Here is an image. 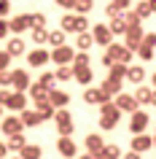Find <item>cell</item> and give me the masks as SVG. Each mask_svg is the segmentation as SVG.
Returning <instances> with one entry per match:
<instances>
[{
  "label": "cell",
  "instance_id": "cell-37",
  "mask_svg": "<svg viewBox=\"0 0 156 159\" xmlns=\"http://www.w3.org/2000/svg\"><path fill=\"white\" fill-rule=\"evenodd\" d=\"M30 30H33V41L38 43V46H43V43H46V38H49L46 27H30Z\"/></svg>",
  "mask_w": 156,
  "mask_h": 159
},
{
  "label": "cell",
  "instance_id": "cell-29",
  "mask_svg": "<svg viewBox=\"0 0 156 159\" xmlns=\"http://www.w3.org/2000/svg\"><path fill=\"white\" fill-rule=\"evenodd\" d=\"M91 43H94V41H91V33H89V30L78 33V38H75V46H78L81 51H89V49H91Z\"/></svg>",
  "mask_w": 156,
  "mask_h": 159
},
{
  "label": "cell",
  "instance_id": "cell-33",
  "mask_svg": "<svg viewBox=\"0 0 156 159\" xmlns=\"http://www.w3.org/2000/svg\"><path fill=\"white\" fill-rule=\"evenodd\" d=\"M46 43H49L51 49H54V46H62V43H65V30H51L49 38H46Z\"/></svg>",
  "mask_w": 156,
  "mask_h": 159
},
{
  "label": "cell",
  "instance_id": "cell-14",
  "mask_svg": "<svg viewBox=\"0 0 156 159\" xmlns=\"http://www.w3.org/2000/svg\"><path fill=\"white\" fill-rule=\"evenodd\" d=\"M27 30H30V19H27V14L14 16V19L8 22V33H14V35H25Z\"/></svg>",
  "mask_w": 156,
  "mask_h": 159
},
{
  "label": "cell",
  "instance_id": "cell-40",
  "mask_svg": "<svg viewBox=\"0 0 156 159\" xmlns=\"http://www.w3.org/2000/svg\"><path fill=\"white\" fill-rule=\"evenodd\" d=\"M73 67H83V65H89V54L86 51H81V54H73V62H70Z\"/></svg>",
  "mask_w": 156,
  "mask_h": 159
},
{
  "label": "cell",
  "instance_id": "cell-17",
  "mask_svg": "<svg viewBox=\"0 0 156 159\" xmlns=\"http://www.w3.org/2000/svg\"><path fill=\"white\" fill-rule=\"evenodd\" d=\"M151 146H154V138H151V135H145V132H140V135H135V138H132V151H137V154L148 151Z\"/></svg>",
  "mask_w": 156,
  "mask_h": 159
},
{
  "label": "cell",
  "instance_id": "cell-24",
  "mask_svg": "<svg viewBox=\"0 0 156 159\" xmlns=\"http://www.w3.org/2000/svg\"><path fill=\"white\" fill-rule=\"evenodd\" d=\"M19 159H41V146H35V143H25V146L19 148Z\"/></svg>",
  "mask_w": 156,
  "mask_h": 159
},
{
  "label": "cell",
  "instance_id": "cell-42",
  "mask_svg": "<svg viewBox=\"0 0 156 159\" xmlns=\"http://www.w3.org/2000/svg\"><path fill=\"white\" fill-rule=\"evenodd\" d=\"M30 19V27H46V16L43 14H27Z\"/></svg>",
  "mask_w": 156,
  "mask_h": 159
},
{
  "label": "cell",
  "instance_id": "cell-36",
  "mask_svg": "<svg viewBox=\"0 0 156 159\" xmlns=\"http://www.w3.org/2000/svg\"><path fill=\"white\" fill-rule=\"evenodd\" d=\"M91 8H94V0H75V6H73L75 14H89Z\"/></svg>",
  "mask_w": 156,
  "mask_h": 159
},
{
  "label": "cell",
  "instance_id": "cell-41",
  "mask_svg": "<svg viewBox=\"0 0 156 159\" xmlns=\"http://www.w3.org/2000/svg\"><path fill=\"white\" fill-rule=\"evenodd\" d=\"M54 73H41V78H38V84L41 86H46V89H54Z\"/></svg>",
  "mask_w": 156,
  "mask_h": 159
},
{
  "label": "cell",
  "instance_id": "cell-16",
  "mask_svg": "<svg viewBox=\"0 0 156 159\" xmlns=\"http://www.w3.org/2000/svg\"><path fill=\"white\" fill-rule=\"evenodd\" d=\"M102 100H110V97H105V94L100 92V86H86V89H83V102H89V105H100Z\"/></svg>",
  "mask_w": 156,
  "mask_h": 159
},
{
  "label": "cell",
  "instance_id": "cell-4",
  "mask_svg": "<svg viewBox=\"0 0 156 159\" xmlns=\"http://www.w3.org/2000/svg\"><path fill=\"white\" fill-rule=\"evenodd\" d=\"M51 119L57 121V129H59V135H73L75 124H73V116H70V113H67L65 108H57Z\"/></svg>",
  "mask_w": 156,
  "mask_h": 159
},
{
  "label": "cell",
  "instance_id": "cell-6",
  "mask_svg": "<svg viewBox=\"0 0 156 159\" xmlns=\"http://www.w3.org/2000/svg\"><path fill=\"white\" fill-rule=\"evenodd\" d=\"M49 59L57 62V65H70V62H73V49L65 46V43H62V46H54V49L49 51Z\"/></svg>",
  "mask_w": 156,
  "mask_h": 159
},
{
  "label": "cell",
  "instance_id": "cell-5",
  "mask_svg": "<svg viewBox=\"0 0 156 159\" xmlns=\"http://www.w3.org/2000/svg\"><path fill=\"white\" fill-rule=\"evenodd\" d=\"M124 38H127V49L135 51L140 46V38H143V27H140V22H135V25H127V30H124Z\"/></svg>",
  "mask_w": 156,
  "mask_h": 159
},
{
  "label": "cell",
  "instance_id": "cell-9",
  "mask_svg": "<svg viewBox=\"0 0 156 159\" xmlns=\"http://www.w3.org/2000/svg\"><path fill=\"white\" fill-rule=\"evenodd\" d=\"M121 84H124V78H116V75H108L105 81H102V86H100V92L105 94V97H110V100H113L116 94L121 92Z\"/></svg>",
  "mask_w": 156,
  "mask_h": 159
},
{
  "label": "cell",
  "instance_id": "cell-12",
  "mask_svg": "<svg viewBox=\"0 0 156 159\" xmlns=\"http://www.w3.org/2000/svg\"><path fill=\"white\" fill-rule=\"evenodd\" d=\"M91 41L100 43V46H108V43L113 41V33L108 30V25H94V30H91Z\"/></svg>",
  "mask_w": 156,
  "mask_h": 159
},
{
  "label": "cell",
  "instance_id": "cell-34",
  "mask_svg": "<svg viewBox=\"0 0 156 159\" xmlns=\"http://www.w3.org/2000/svg\"><path fill=\"white\" fill-rule=\"evenodd\" d=\"M54 78H57V81H70V78H73V67L70 65H59L57 73H54Z\"/></svg>",
  "mask_w": 156,
  "mask_h": 159
},
{
  "label": "cell",
  "instance_id": "cell-7",
  "mask_svg": "<svg viewBox=\"0 0 156 159\" xmlns=\"http://www.w3.org/2000/svg\"><path fill=\"white\" fill-rule=\"evenodd\" d=\"M8 84L14 86V92H27V86H30V73H27V70H11L8 73Z\"/></svg>",
  "mask_w": 156,
  "mask_h": 159
},
{
  "label": "cell",
  "instance_id": "cell-38",
  "mask_svg": "<svg viewBox=\"0 0 156 159\" xmlns=\"http://www.w3.org/2000/svg\"><path fill=\"white\" fill-rule=\"evenodd\" d=\"M102 154H105L108 159H121V148H118V146H113V143H110V146H102Z\"/></svg>",
  "mask_w": 156,
  "mask_h": 159
},
{
  "label": "cell",
  "instance_id": "cell-53",
  "mask_svg": "<svg viewBox=\"0 0 156 159\" xmlns=\"http://www.w3.org/2000/svg\"><path fill=\"white\" fill-rule=\"evenodd\" d=\"M91 157H94V159H108L105 154H102V151H100V154H91Z\"/></svg>",
  "mask_w": 156,
  "mask_h": 159
},
{
  "label": "cell",
  "instance_id": "cell-56",
  "mask_svg": "<svg viewBox=\"0 0 156 159\" xmlns=\"http://www.w3.org/2000/svg\"><path fill=\"white\" fill-rule=\"evenodd\" d=\"M0 113H3V105H0Z\"/></svg>",
  "mask_w": 156,
  "mask_h": 159
},
{
  "label": "cell",
  "instance_id": "cell-32",
  "mask_svg": "<svg viewBox=\"0 0 156 159\" xmlns=\"http://www.w3.org/2000/svg\"><path fill=\"white\" fill-rule=\"evenodd\" d=\"M25 143H27L25 140V132H16V135H8V143H6V146H8V151H19Z\"/></svg>",
  "mask_w": 156,
  "mask_h": 159
},
{
  "label": "cell",
  "instance_id": "cell-19",
  "mask_svg": "<svg viewBox=\"0 0 156 159\" xmlns=\"http://www.w3.org/2000/svg\"><path fill=\"white\" fill-rule=\"evenodd\" d=\"M3 135L8 138V135H16V132H22L25 127H22V121H19V116H8V119H3Z\"/></svg>",
  "mask_w": 156,
  "mask_h": 159
},
{
  "label": "cell",
  "instance_id": "cell-11",
  "mask_svg": "<svg viewBox=\"0 0 156 159\" xmlns=\"http://www.w3.org/2000/svg\"><path fill=\"white\" fill-rule=\"evenodd\" d=\"M46 100L54 105V108H67V102H70V94L67 92H62V89H49V94H46Z\"/></svg>",
  "mask_w": 156,
  "mask_h": 159
},
{
  "label": "cell",
  "instance_id": "cell-44",
  "mask_svg": "<svg viewBox=\"0 0 156 159\" xmlns=\"http://www.w3.org/2000/svg\"><path fill=\"white\" fill-rule=\"evenodd\" d=\"M110 3H113V6H116L118 11H127V8L132 6V0H110Z\"/></svg>",
  "mask_w": 156,
  "mask_h": 159
},
{
  "label": "cell",
  "instance_id": "cell-26",
  "mask_svg": "<svg viewBox=\"0 0 156 159\" xmlns=\"http://www.w3.org/2000/svg\"><path fill=\"white\" fill-rule=\"evenodd\" d=\"M135 102H137V105H151V102H154V89L140 86L137 92H135Z\"/></svg>",
  "mask_w": 156,
  "mask_h": 159
},
{
  "label": "cell",
  "instance_id": "cell-31",
  "mask_svg": "<svg viewBox=\"0 0 156 159\" xmlns=\"http://www.w3.org/2000/svg\"><path fill=\"white\" fill-rule=\"evenodd\" d=\"M135 14H137V19L143 22V19L154 16V6H151L148 0H143V3H137V8H135Z\"/></svg>",
  "mask_w": 156,
  "mask_h": 159
},
{
  "label": "cell",
  "instance_id": "cell-48",
  "mask_svg": "<svg viewBox=\"0 0 156 159\" xmlns=\"http://www.w3.org/2000/svg\"><path fill=\"white\" fill-rule=\"evenodd\" d=\"M57 6H59V8H67V11H73L75 0H57Z\"/></svg>",
  "mask_w": 156,
  "mask_h": 159
},
{
  "label": "cell",
  "instance_id": "cell-22",
  "mask_svg": "<svg viewBox=\"0 0 156 159\" xmlns=\"http://www.w3.org/2000/svg\"><path fill=\"white\" fill-rule=\"evenodd\" d=\"M70 67H73V65H70ZM91 75H94V73H91V67H89V65H83V67H73V78L78 81V84H83V86H89Z\"/></svg>",
  "mask_w": 156,
  "mask_h": 159
},
{
  "label": "cell",
  "instance_id": "cell-10",
  "mask_svg": "<svg viewBox=\"0 0 156 159\" xmlns=\"http://www.w3.org/2000/svg\"><path fill=\"white\" fill-rule=\"evenodd\" d=\"M100 116H105L110 124H118L121 111L116 108V102H113V100H102V102H100Z\"/></svg>",
  "mask_w": 156,
  "mask_h": 159
},
{
  "label": "cell",
  "instance_id": "cell-1",
  "mask_svg": "<svg viewBox=\"0 0 156 159\" xmlns=\"http://www.w3.org/2000/svg\"><path fill=\"white\" fill-rule=\"evenodd\" d=\"M132 59V51L127 49V46H121V43H108L105 46V54H102V65H110V62H124V65H127V62H129Z\"/></svg>",
  "mask_w": 156,
  "mask_h": 159
},
{
  "label": "cell",
  "instance_id": "cell-20",
  "mask_svg": "<svg viewBox=\"0 0 156 159\" xmlns=\"http://www.w3.org/2000/svg\"><path fill=\"white\" fill-rule=\"evenodd\" d=\"M6 108H11V111H22L27 105V97H25V92H11L8 94V100L3 102Z\"/></svg>",
  "mask_w": 156,
  "mask_h": 159
},
{
  "label": "cell",
  "instance_id": "cell-27",
  "mask_svg": "<svg viewBox=\"0 0 156 159\" xmlns=\"http://www.w3.org/2000/svg\"><path fill=\"white\" fill-rule=\"evenodd\" d=\"M108 30L113 35H124V30H127V19H124V14H118V16H110V25H108Z\"/></svg>",
  "mask_w": 156,
  "mask_h": 159
},
{
  "label": "cell",
  "instance_id": "cell-3",
  "mask_svg": "<svg viewBox=\"0 0 156 159\" xmlns=\"http://www.w3.org/2000/svg\"><path fill=\"white\" fill-rule=\"evenodd\" d=\"M148 124H151V116H148L145 111L135 108V111L129 113V132H132V135L145 132V129H148Z\"/></svg>",
  "mask_w": 156,
  "mask_h": 159
},
{
  "label": "cell",
  "instance_id": "cell-25",
  "mask_svg": "<svg viewBox=\"0 0 156 159\" xmlns=\"http://www.w3.org/2000/svg\"><path fill=\"white\" fill-rule=\"evenodd\" d=\"M11 57H22L25 54V38H8V46H6Z\"/></svg>",
  "mask_w": 156,
  "mask_h": 159
},
{
  "label": "cell",
  "instance_id": "cell-49",
  "mask_svg": "<svg viewBox=\"0 0 156 159\" xmlns=\"http://www.w3.org/2000/svg\"><path fill=\"white\" fill-rule=\"evenodd\" d=\"M0 86H8V70H0Z\"/></svg>",
  "mask_w": 156,
  "mask_h": 159
},
{
  "label": "cell",
  "instance_id": "cell-13",
  "mask_svg": "<svg viewBox=\"0 0 156 159\" xmlns=\"http://www.w3.org/2000/svg\"><path fill=\"white\" fill-rule=\"evenodd\" d=\"M19 113H22V116H19L22 127H41V124H43V116L38 113V111H27V108H22Z\"/></svg>",
  "mask_w": 156,
  "mask_h": 159
},
{
  "label": "cell",
  "instance_id": "cell-47",
  "mask_svg": "<svg viewBox=\"0 0 156 159\" xmlns=\"http://www.w3.org/2000/svg\"><path fill=\"white\" fill-rule=\"evenodd\" d=\"M6 35H8V22H6V19L0 16V41H3Z\"/></svg>",
  "mask_w": 156,
  "mask_h": 159
},
{
  "label": "cell",
  "instance_id": "cell-15",
  "mask_svg": "<svg viewBox=\"0 0 156 159\" xmlns=\"http://www.w3.org/2000/svg\"><path fill=\"white\" fill-rule=\"evenodd\" d=\"M116 108H118V111H127V113H132V111H135V108H140V105H137V102H135V97H132V94H124V92H118V94H116Z\"/></svg>",
  "mask_w": 156,
  "mask_h": 159
},
{
  "label": "cell",
  "instance_id": "cell-2",
  "mask_svg": "<svg viewBox=\"0 0 156 159\" xmlns=\"http://www.w3.org/2000/svg\"><path fill=\"white\" fill-rule=\"evenodd\" d=\"M86 27H89L86 14H65V16H62V25H59V30H65V33H83Z\"/></svg>",
  "mask_w": 156,
  "mask_h": 159
},
{
  "label": "cell",
  "instance_id": "cell-8",
  "mask_svg": "<svg viewBox=\"0 0 156 159\" xmlns=\"http://www.w3.org/2000/svg\"><path fill=\"white\" fill-rule=\"evenodd\" d=\"M57 151H59V157H65V159H75V157H78V148H75V143H73L70 135H59Z\"/></svg>",
  "mask_w": 156,
  "mask_h": 159
},
{
  "label": "cell",
  "instance_id": "cell-43",
  "mask_svg": "<svg viewBox=\"0 0 156 159\" xmlns=\"http://www.w3.org/2000/svg\"><path fill=\"white\" fill-rule=\"evenodd\" d=\"M11 59H14V57H11L8 51H0V70H8V65H11Z\"/></svg>",
  "mask_w": 156,
  "mask_h": 159
},
{
  "label": "cell",
  "instance_id": "cell-46",
  "mask_svg": "<svg viewBox=\"0 0 156 159\" xmlns=\"http://www.w3.org/2000/svg\"><path fill=\"white\" fill-rule=\"evenodd\" d=\"M118 14H121V11L116 8L113 3H108V6H105V16H118Z\"/></svg>",
  "mask_w": 156,
  "mask_h": 159
},
{
  "label": "cell",
  "instance_id": "cell-50",
  "mask_svg": "<svg viewBox=\"0 0 156 159\" xmlns=\"http://www.w3.org/2000/svg\"><path fill=\"white\" fill-rule=\"evenodd\" d=\"M6 157H8V146L0 140V159H6Z\"/></svg>",
  "mask_w": 156,
  "mask_h": 159
},
{
  "label": "cell",
  "instance_id": "cell-39",
  "mask_svg": "<svg viewBox=\"0 0 156 159\" xmlns=\"http://www.w3.org/2000/svg\"><path fill=\"white\" fill-rule=\"evenodd\" d=\"M135 51L140 54V59H154V46H145V43H140Z\"/></svg>",
  "mask_w": 156,
  "mask_h": 159
},
{
  "label": "cell",
  "instance_id": "cell-28",
  "mask_svg": "<svg viewBox=\"0 0 156 159\" xmlns=\"http://www.w3.org/2000/svg\"><path fill=\"white\" fill-rule=\"evenodd\" d=\"M102 146H105V140H102L100 135H86V151H89V154H100Z\"/></svg>",
  "mask_w": 156,
  "mask_h": 159
},
{
  "label": "cell",
  "instance_id": "cell-52",
  "mask_svg": "<svg viewBox=\"0 0 156 159\" xmlns=\"http://www.w3.org/2000/svg\"><path fill=\"white\" fill-rule=\"evenodd\" d=\"M121 159H140L137 151H129V154H121Z\"/></svg>",
  "mask_w": 156,
  "mask_h": 159
},
{
  "label": "cell",
  "instance_id": "cell-21",
  "mask_svg": "<svg viewBox=\"0 0 156 159\" xmlns=\"http://www.w3.org/2000/svg\"><path fill=\"white\" fill-rule=\"evenodd\" d=\"M124 78H127V81H132V84H143L145 70H143L140 65H127V73H124Z\"/></svg>",
  "mask_w": 156,
  "mask_h": 159
},
{
  "label": "cell",
  "instance_id": "cell-23",
  "mask_svg": "<svg viewBox=\"0 0 156 159\" xmlns=\"http://www.w3.org/2000/svg\"><path fill=\"white\" fill-rule=\"evenodd\" d=\"M33 102H35V111L43 116V121H46V119H51V116H54V111H57L49 100H46V97H41V100H33Z\"/></svg>",
  "mask_w": 156,
  "mask_h": 159
},
{
  "label": "cell",
  "instance_id": "cell-18",
  "mask_svg": "<svg viewBox=\"0 0 156 159\" xmlns=\"http://www.w3.org/2000/svg\"><path fill=\"white\" fill-rule=\"evenodd\" d=\"M27 62H30V67H43L49 62V51L43 49V46L35 49V51H30V54H27Z\"/></svg>",
  "mask_w": 156,
  "mask_h": 159
},
{
  "label": "cell",
  "instance_id": "cell-55",
  "mask_svg": "<svg viewBox=\"0 0 156 159\" xmlns=\"http://www.w3.org/2000/svg\"><path fill=\"white\" fill-rule=\"evenodd\" d=\"M148 3H151V6H154V8H156V0H148Z\"/></svg>",
  "mask_w": 156,
  "mask_h": 159
},
{
  "label": "cell",
  "instance_id": "cell-45",
  "mask_svg": "<svg viewBox=\"0 0 156 159\" xmlns=\"http://www.w3.org/2000/svg\"><path fill=\"white\" fill-rule=\"evenodd\" d=\"M11 11V0H0V16H8Z\"/></svg>",
  "mask_w": 156,
  "mask_h": 159
},
{
  "label": "cell",
  "instance_id": "cell-35",
  "mask_svg": "<svg viewBox=\"0 0 156 159\" xmlns=\"http://www.w3.org/2000/svg\"><path fill=\"white\" fill-rule=\"evenodd\" d=\"M124 73H127V65H124V62H110V65H108V75L124 78Z\"/></svg>",
  "mask_w": 156,
  "mask_h": 159
},
{
  "label": "cell",
  "instance_id": "cell-51",
  "mask_svg": "<svg viewBox=\"0 0 156 159\" xmlns=\"http://www.w3.org/2000/svg\"><path fill=\"white\" fill-rule=\"evenodd\" d=\"M8 89H6V86H3V89H0V105H3V102H6V100H8Z\"/></svg>",
  "mask_w": 156,
  "mask_h": 159
},
{
  "label": "cell",
  "instance_id": "cell-30",
  "mask_svg": "<svg viewBox=\"0 0 156 159\" xmlns=\"http://www.w3.org/2000/svg\"><path fill=\"white\" fill-rule=\"evenodd\" d=\"M27 92H30V97H33V100H41V97H46V94H49V89H46V86H41L38 81H30Z\"/></svg>",
  "mask_w": 156,
  "mask_h": 159
},
{
  "label": "cell",
  "instance_id": "cell-54",
  "mask_svg": "<svg viewBox=\"0 0 156 159\" xmlns=\"http://www.w3.org/2000/svg\"><path fill=\"white\" fill-rule=\"evenodd\" d=\"M78 159H94V157H91V154H83V157H78Z\"/></svg>",
  "mask_w": 156,
  "mask_h": 159
}]
</instances>
